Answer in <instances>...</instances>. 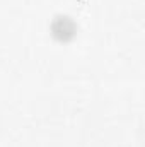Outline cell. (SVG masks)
I'll use <instances>...</instances> for the list:
<instances>
[{
	"instance_id": "6da1fadb",
	"label": "cell",
	"mask_w": 145,
	"mask_h": 147,
	"mask_svg": "<svg viewBox=\"0 0 145 147\" xmlns=\"http://www.w3.org/2000/svg\"><path fill=\"white\" fill-rule=\"evenodd\" d=\"M75 22L67 16H58L51 22V34L58 41H70L75 36Z\"/></svg>"
}]
</instances>
